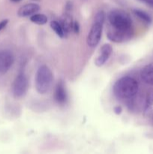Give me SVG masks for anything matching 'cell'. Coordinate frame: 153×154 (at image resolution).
<instances>
[{
    "label": "cell",
    "mask_w": 153,
    "mask_h": 154,
    "mask_svg": "<svg viewBox=\"0 0 153 154\" xmlns=\"http://www.w3.org/2000/svg\"><path fill=\"white\" fill-rule=\"evenodd\" d=\"M153 107V90H148L146 96L145 105H144V112L148 113Z\"/></svg>",
    "instance_id": "14"
},
{
    "label": "cell",
    "mask_w": 153,
    "mask_h": 154,
    "mask_svg": "<svg viewBox=\"0 0 153 154\" xmlns=\"http://www.w3.org/2000/svg\"><path fill=\"white\" fill-rule=\"evenodd\" d=\"M60 24L64 30V35H68L71 29H73V19L68 11H65L62 16L61 20H60Z\"/></svg>",
    "instance_id": "12"
},
{
    "label": "cell",
    "mask_w": 153,
    "mask_h": 154,
    "mask_svg": "<svg viewBox=\"0 0 153 154\" xmlns=\"http://www.w3.org/2000/svg\"><path fill=\"white\" fill-rule=\"evenodd\" d=\"M113 111L116 114L119 115V114H121L122 112V107L119 106V105H117V106H116L115 108H114Z\"/></svg>",
    "instance_id": "18"
},
{
    "label": "cell",
    "mask_w": 153,
    "mask_h": 154,
    "mask_svg": "<svg viewBox=\"0 0 153 154\" xmlns=\"http://www.w3.org/2000/svg\"><path fill=\"white\" fill-rule=\"evenodd\" d=\"M110 26L118 29H132V20L129 14L120 9L112 10L107 16Z\"/></svg>",
    "instance_id": "3"
},
{
    "label": "cell",
    "mask_w": 153,
    "mask_h": 154,
    "mask_svg": "<svg viewBox=\"0 0 153 154\" xmlns=\"http://www.w3.org/2000/svg\"><path fill=\"white\" fill-rule=\"evenodd\" d=\"M50 27L53 30L54 32L56 34L57 36H58L61 38H63L64 37H65L64 30H63L62 27L59 22H58L57 20H52L50 22Z\"/></svg>",
    "instance_id": "15"
},
{
    "label": "cell",
    "mask_w": 153,
    "mask_h": 154,
    "mask_svg": "<svg viewBox=\"0 0 153 154\" xmlns=\"http://www.w3.org/2000/svg\"><path fill=\"white\" fill-rule=\"evenodd\" d=\"M28 88V82L24 73H20L14 79L12 86V92L15 98H21L26 93Z\"/></svg>",
    "instance_id": "5"
},
{
    "label": "cell",
    "mask_w": 153,
    "mask_h": 154,
    "mask_svg": "<svg viewBox=\"0 0 153 154\" xmlns=\"http://www.w3.org/2000/svg\"><path fill=\"white\" fill-rule=\"evenodd\" d=\"M140 1L146 3V4L148 5H149V6H151V7H153V0H140Z\"/></svg>",
    "instance_id": "20"
},
{
    "label": "cell",
    "mask_w": 153,
    "mask_h": 154,
    "mask_svg": "<svg viewBox=\"0 0 153 154\" xmlns=\"http://www.w3.org/2000/svg\"><path fill=\"white\" fill-rule=\"evenodd\" d=\"M53 82V74L48 66L43 65L38 69L35 74L36 91L39 94H46L49 92Z\"/></svg>",
    "instance_id": "2"
},
{
    "label": "cell",
    "mask_w": 153,
    "mask_h": 154,
    "mask_svg": "<svg viewBox=\"0 0 153 154\" xmlns=\"http://www.w3.org/2000/svg\"><path fill=\"white\" fill-rule=\"evenodd\" d=\"M133 33V29L128 30L118 29L109 26L106 32V35L108 39L111 42L115 43H122L131 38Z\"/></svg>",
    "instance_id": "4"
},
{
    "label": "cell",
    "mask_w": 153,
    "mask_h": 154,
    "mask_svg": "<svg viewBox=\"0 0 153 154\" xmlns=\"http://www.w3.org/2000/svg\"><path fill=\"white\" fill-rule=\"evenodd\" d=\"M140 77L144 83L153 86V63H149L142 68L140 72Z\"/></svg>",
    "instance_id": "11"
},
{
    "label": "cell",
    "mask_w": 153,
    "mask_h": 154,
    "mask_svg": "<svg viewBox=\"0 0 153 154\" xmlns=\"http://www.w3.org/2000/svg\"><path fill=\"white\" fill-rule=\"evenodd\" d=\"M73 29H74V31L76 33L79 32V31H80V25H79V23H78L77 21H75V22H74Z\"/></svg>",
    "instance_id": "19"
},
{
    "label": "cell",
    "mask_w": 153,
    "mask_h": 154,
    "mask_svg": "<svg viewBox=\"0 0 153 154\" xmlns=\"http://www.w3.org/2000/svg\"><path fill=\"white\" fill-rule=\"evenodd\" d=\"M10 1L14 2H20L21 0H10Z\"/></svg>",
    "instance_id": "21"
},
{
    "label": "cell",
    "mask_w": 153,
    "mask_h": 154,
    "mask_svg": "<svg viewBox=\"0 0 153 154\" xmlns=\"http://www.w3.org/2000/svg\"><path fill=\"white\" fill-rule=\"evenodd\" d=\"M112 52V48L110 44H104L99 50L94 60V64L98 67H101L106 63Z\"/></svg>",
    "instance_id": "8"
},
{
    "label": "cell",
    "mask_w": 153,
    "mask_h": 154,
    "mask_svg": "<svg viewBox=\"0 0 153 154\" xmlns=\"http://www.w3.org/2000/svg\"><path fill=\"white\" fill-rule=\"evenodd\" d=\"M8 22H9V20L8 19L3 20H2L1 22H0V31H1V30H2L3 29H4V27L8 25Z\"/></svg>",
    "instance_id": "17"
},
{
    "label": "cell",
    "mask_w": 153,
    "mask_h": 154,
    "mask_svg": "<svg viewBox=\"0 0 153 154\" xmlns=\"http://www.w3.org/2000/svg\"><path fill=\"white\" fill-rule=\"evenodd\" d=\"M14 63V57L7 50L0 51V74L3 75L9 71Z\"/></svg>",
    "instance_id": "7"
},
{
    "label": "cell",
    "mask_w": 153,
    "mask_h": 154,
    "mask_svg": "<svg viewBox=\"0 0 153 154\" xmlns=\"http://www.w3.org/2000/svg\"><path fill=\"white\" fill-rule=\"evenodd\" d=\"M54 98L56 102L59 105H64L67 101V92L62 81H60L57 84L54 93Z\"/></svg>",
    "instance_id": "10"
},
{
    "label": "cell",
    "mask_w": 153,
    "mask_h": 154,
    "mask_svg": "<svg viewBox=\"0 0 153 154\" xmlns=\"http://www.w3.org/2000/svg\"><path fill=\"white\" fill-rule=\"evenodd\" d=\"M134 14L136 15L137 17H139L141 20L145 22L146 23H152V17L148 14L146 12L140 10V9H134Z\"/></svg>",
    "instance_id": "16"
},
{
    "label": "cell",
    "mask_w": 153,
    "mask_h": 154,
    "mask_svg": "<svg viewBox=\"0 0 153 154\" xmlns=\"http://www.w3.org/2000/svg\"><path fill=\"white\" fill-rule=\"evenodd\" d=\"M40 10V6L36 3H28L21 6L17 11V15L20 17H31Z\"/></svg>",
    "instance_id": "9"
},
{
    "label": "cell",
    "mask_w": 153,
    "mask_h": 154,
    "mask_svg": "<svg viewBox=\"0 0 153 154\" xmlns=\"http://www.w3.org/2000/svg\"><path fill=\"white\" fill-rule=\"evenodd\" d=\"M139 84L132 77L124 76L117 80L112 87L114 96L120 99H130L138 93Z\"/></svg>",
    "instance_id": "1"
},
{
    "label": "cell",
    "mask_w": 153,
    "mask_h": 154,
    "mask_svg": "<svg viewBox=\"0 0 153 154\" xmlns=\"http://www.w3.org/2000/svg\"><path fill=\"white\" fill-rule=\"evenodd\" d=\"M104 24V23L94 20V23H93L88 36H87L86 42L88 47L94 48L98 45L99 42L101 38Z\"/></svg>",
    "instance_id": "6"
},
{
    "label": "cell",
    "mask_w": 153,
    "mask_h": 154,
    "mask_svg": "<svg viewBox=\"0 0 153 154\" xmlns=\"http://www.w3.org/2000/svg\"><path fill=\"white\" fill-rule=\"evenodd\" d=\"M30 20L37 25H44L47 23V17L44 14H34L30 17Z\"/></svg>",
    "instance_id": "13"
}]
</instances>
